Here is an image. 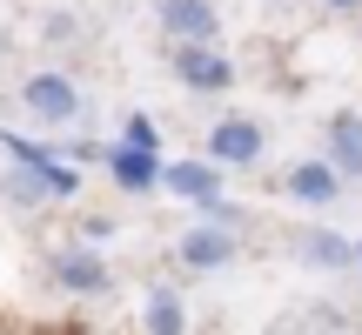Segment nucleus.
<instances>
[{
    "instance_id": "obj_2",
    "label": "nucleus",
    "mask_w": 362,
    "mask_h": 335,
    "mask_svg": "<svg viewBox=\"0 0 362 335\" xmlns=\"http://www.w3.org/2000/svg\"><path fill=\"white\" fill-rule=\"evenodd\" d=\"M21 107H27L34 121H47V128H61V121H74V114H81V88H74L67 74H54V67H47V74H27Z\"/></svg>"
},
{
    "instance_id": "obj_8",
    "label": "nucleus",
    "mask_w": 362,
    "mask_h": 335,
    "mask_svg": "<svg viewBox=\"0 0 362 335\" xmlns=\"http://www.w3.org/2000/svg\"><path fill=\"white\" fill-rule=\"evenodd\" d=\"M329 168L349 175V181H362V114H349V107L329 121Z\"/></svg>"
},
{
    "instance_id": "obj_7",
    "label": "nucleus",
    "mask_w": 362,
    "mask_h": 335,
    "mask_svg": "<svg viewBox=\"0 0 362 335\" xmlns=\"http://www.w3.org/2000/svg\"><path fill=\"white\" fill-rule=\"evenodd\" d=\"M54 282L74 288V295H101L107 288V261L88 255V248H61V255H54Z\"/></svg>"
},
{
    "instance_id": "obj_5",
    "label": "nucleus",
    "mask_w": 362,
    "mask_h": 335,
    "mask_svg": "<svg viewBox=\"0 0 362 335\" xmlns=\"http://www.w3.org/2000/svg\"><path fill=\"white\" fill-rule=\"evenodd\" d=\"M235 248H242V242H235V228H188L175 255H181V269H228Z\"/></svg>"
},
{
    "instance_id": "obj_15",
    "label": "nucleus",
    "mask_w": 362,
    "mask_h": 335,
    "mask_svg": "<svg viewBox=\"0 0 362 335\" xmlns=\"http://www.w3.org/2000/svg\"><path fill=\"white\" fill-rule=\"evenodd\" d=\"M322 7H336V13H356V7H362V0H322Z\"/></svg>"
},
{
    "instance_id": "obj_11",
    "label": "nucleus",
    "mask_w": 362,
    "mask_h": 335,
    "mask_svg": "<svg viewBox=\"0 0 362 335\" xmlns=\"http://www.w3.org/2000/svg\"><path fill=\"white\" fill-rule=\"evenodd\" d=\"M115 181H121L128 194H148L155 181H168V175L155 168V155H134V148H115Z\"/></svg>"
},
{
    "instance_id": "obj_14",
    "label": "nucleus",
    "mask_w": 362,
    "mask_h": 335,
    "mask_svg": "<svg viewBox=\"0 0 362 335\" xmlns=\"http://www.w3.org/2000/svg\"><path fill=\"white\" fill-rule=\"evenodd\" d=\"M47 40H81L74 34V13H54V20H47Z\"/></svg>"
},
{
    "instance_id": "obj_6",
    "label": "nucleus",
    "mask_w": 362,
    "mask_h": 335,
    "mask_svg": "<svg viewBox=\"0 0 362 335\" xmlns=\"http://www.w3.org/2000/svg\"><path fill=\"white\" fill-rule=\"evenodd\" d=\"M282 188L296 194L302 208H329V201L342 194V175H336L329 161H296V168H288V181H282Z\"/></svg>"
},
{
    "instance_id": "obj_12",
    "label": "nucleus",
    "mask_w": 362,
    "mask_h": 335,
    "mask_svg": "<svg viewBox=\"0 0 362 335\" xmlns=\"http://www.w3.org/2000/svg\"><path fill=\"white\" fill-rule=\"evenodd\" d=\"M181 329H188L181 302L168 295V288H155V295H148V335H181Z\"/></svg>"
},
{
    "instance_id": "obj_13",
    "label": "nucleus",
    "mask_w": 362,
    "mask_h": 335,
    "mask_svg": "<svg viewBox=\"0 0 362 335\" xmlns=\"http://www.w3.org/2000/svg\"><path fill=\"white\" fill-rule=\"evenodd\" d=\"M121 148H134V155H155V121H148V114H128V128H121Z\"/></svg>"
},
{
    "instance_id": "obj_10",
    "label": "nucleus",
    "mask_w": 362,
    "mask_h": 335,
    "mask_svg": "<svg viewBox=\"0 0 362 335\" xmlns=\"http://www.w3.org/2000/svg\"><path fill=\"white\" fill-rule=\"evenodd\" d=\"M296 255L309 261V269H349V261H356V248H349V235L309 228V235H296Z\"/></svg>"
},
{
    "instance_id": "obj_4",
    "label": "nucleus",
    "mask_w": 362,
    "mask_h": 335,
    "mask_svg": "<svg viewBox=\"0 0 362 335\" xmlns=\"http://www.w3.org/2000/svg\"><path fill=\"white\" fill-rule=\"evenodd\" d=\"M175 74H181L188 94H221L235 81V67H228L221 47H175Z\"/></svg>"
},
{
    "instance_id": "obj_1",
    "label": "nucleus",
    "mask_w": 362,
    "mask_h": 335,
    "mask_svg": "<svg viewBox=\"0 0 362 335\" xmlns=\"http://www.w3.org/2000/svg\"><path fill=\"white\" fill-rule=\"evenodd\" d=\"M262 121H248V114H221L215 128H208V161L215 168H255L262 161Z\"/></svg>"
},
{
    "instance_id": "obj_3",
    "label": "nucleus",
    "mask_w": 362,
    "mask_h": 335,
    "mask_svg": "<svg viewBox=\"0 0 362 335\" xmlns=\"http://www.w3.org/2000/svg\"><path fill=\"white\" fill-rule=\"evenodd\" d=\"M161 27H168L181 47H215L221 13L208 7V0H161Z\"/></svg>"
},
{
    "instance_id": "obj_9",
    "label": "nucleus",
    "mask_w": 362,
    "mask_h": 335,
    "mask_svg": "<svg viewBox=\"0 0 362 335\" xmlns=\"http://www.w3.org/2000/svg\"><path fill=\"white\" fill-rule=\"evenodd\" d=\"M168 188H175V194H188L194 208H221L215 161H181V168H168Z\"/></svg>"
},
{
    "instance_id": "obj_16",
    "label": "nucleus",
    "mask_w": 362,
    "mask_h": 335,
    "mask_svg": "<svg viewBox=\"0 0 362 335\" xmlns=\"http://www.w3.org/2000/svg\"><path fill=\"white\" fill-rule=\"evenodd\" d=\"M356 261H362V242H356Z\"/></svg>"
}]
</instances>
